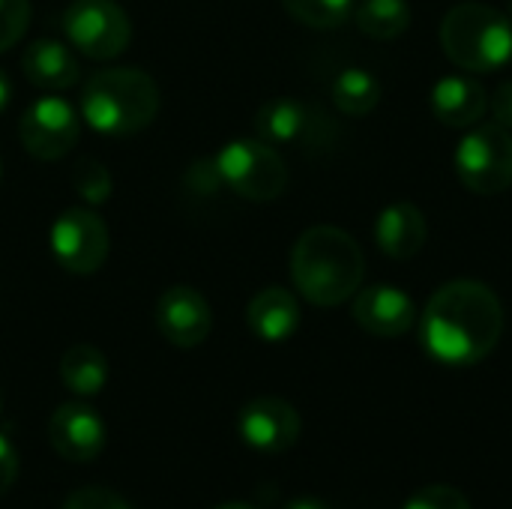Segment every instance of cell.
<instances>
[{"label": "cell", "instance_id": "1", "mask_svg": "<svg viewBox=\"0 0 512 509\" xmlns=\"http://www.w3.org/2000/svg\"><path fill=\"white\" fill-rule=\"evenodd\" d=\"M504 306L498 294L474 279L441 285L420 318V339L432 360L444 366H477L501 342Z\"/></svg>", "mask_w": 512, "mask_h": 509}, {"label": "cell", "instance_id": "2", "mask_svg": "<svg viewBox=\"0 0 512 509\" xmlns=\"http://www.w3.org/2000/svg\"><path fill=\"white\" fill-rule=\"evenodd\" d=\"M363 273V249L342 228L315 225L294 243L291 279L312 306H339L351 300L363 285Z\"/></svg>", "mask_w": 512, "mask_h": 509}, {"label": "cell", "instance_id": "3", "mask_svg": "<svg viewBox=\"0 0 512 509\" xmlns=\"http://www.w3.org/2000/svg\"><path fill=\"white\" fill-rule=\"evenodd\" d=\"M159 111L156 81L141 69H102L81 90V117L99 135H135Z\"/></svg>", "mask_w": 512, "mask_h": 509}, {"label": "cell", "instance_id": "4", "mask_svg": "<svg viewBox=\"0 0 512 509\" xmlns=\"http://www.w3.org/2000/svg\"><path fill=\"white\" fill-rule=\"evenodd\" d=\"M444 54L465 72H495L512 60V21L477 0L456 3L441 21Z\"/></svg>", "mask_w": 512, "mask_h": 509}, {"label": "cell", "instance_id": "5", "mask_svg": "<svg viewBox=\"0 0 512 509\" xmlns=\"http://www.w3.org/2000/svg\"><path fill=\"white\" fill-rule=\"evenodd\" d=\"M216 171L222 186L246 201H273L288 186V165L273 144L261 138L228 141L216 156Z\"/></svg>", "mask_w": 512, "mask_h": 509}, {"label": "cell", "instance_id": "6", "mask_svg": "<svg viewBox=\"0 0 512 509\" xmlns=\"http://www.w3.org/2000/svg\"><path fill=\"white\" fill-rule=\"evenodd\" d=\"M459 180L477 195H501L512 186V135L498 123H477L456 150Z\"/></svg>", "mask_w": 512, "mask_h": 509}, {"label": "cell", "instance_id": "7", "mask_svg": "<svg viewBox=\"0 0 512 509\" xmlns=\"http://www.w3.org/2000/svg\"><path fill=\"white\" fill-rule=\"evenodd\" d=\"M63 30L75 51L93 60H114L129 48L132 24L114 0H75L63 12Z\"/></svg>", "mask_w": 512, "mask_h": 509}, {"label": "cell", "instance_id": "8", "mask_svg": "<svg viewBox=\"0 0 512 509\" xmlns=\"http://www.w3.org/2000/svg\"><path fill=\"white\" fill-rule=\"evenodd\" d=\"M48 243L54 261L75 276L96 273L108 258V228L87 207L63 210L51 225Z\"/></svg>", "mask_w": 512, "mask_h": 509}, {"label": "cell", "instance_id": "9", "mask_svg": "<svg viewBox=\"0 0 512 509\" xmlns=\"http://www.w3.org/2000/svg\"><path fill=\"white\" fill-rule=\"evenodd\" d=\"M18 132L30 156L54 162V159H63L75 147L81 135V123H78V111L66 99L39 96L27 105Z\"/></svg>", "mask_w": 512, "mask_h": 509}, {"label": "cell", "instance_id": "10", "mask_svg": "<svg viewBox=\"0 0 512 509\" xmlns=\"http://www.w3.org/2000/svg\"><path fill=\"white\" fill-rule=\"evenodd\" d=\"M300 429L303 423L297 408L279 396H258L246 402L237 417V435L243 444L267 456L291 450L300 438Z\"/></svg>", "mask_w": 512, "mask_h": 509}, {"label": "cell", "instance_id": "11", "mask_svg": "<svg viewBox=\"0 0 512 509\" xmlns=\"http://www.w3.org/2000/svg\"><path fill=\"white\" fill-rule=\"evenodd\" d=\"M156 327L174 348H198L213 330V312L201 291L189 285L168 288L156 303Z\"/></svg>", "mask_w": 512, "mask_h": 509}, {"label": "cell", "instance_id": "12", "mask_svg": "<svg viewBox=\"0 0 512 509\" xmlns=\"http://www.w3.org/2000/svg\"><path fill=\"white\" fill-rule=\"evenodd\" d=\"M48 441L66 462H93L105 447V423L84 402L60 405L48 420Z\"/></svg>", "mask_w": 512, "mask_h": 509}, {"label": "cell", "instance_id": "13", "mask_svg": "<svg viewBox=\"0 0 512 509\" xmlns=\"http://www.w3.org/2000/svg\"><path fill=\"white\" fill-rule=\"evenodd\" d=\"M354 321L378 339L405 336L417 321L414 300L393 285H372L354 294Z\"/></svg>", "mask_w": 512, "mask_h": 509}, {"label": "cell", "instance_id": "14", "mask_svg": "<svg viewBox=\"0 0 512 509\" xmlns=\"http://www.w3.org/2000/svg\"><path fill=\"white\" fill-rule=\"evenodd\" d=\"M426 216L408 201H396L375 219V243L393 261H408L426 246Z\"/></svg>", "mask_w": 512, "mask_h": 509}, {"label": "cell", "instance_id": "15", "mask_svg": "<svg viewBox=\"0 0 512 509\" xmlns=\"http://www.w3.org/2000/svg\"><path fill=\"white\" fill-rule=\"evenodd\" d=\"M432 111L444 126L471 129L489 111V96L480 81L468 75H447L432 90Z\"/></svg>", "mask_w": 512, "mask_h": 509}, {"label": "cell", "instance_id": "16", "mask_svg": "<svg viewBox=\"0 0 512 509\" xmlns=\"http://www.w3.org/2000/svg\"><path fill=\"white\" fill-rule=\"evenodd\" d=\"M246 321L261 342H285L300 327V303L288 288L270 285L249 300Z\"/></svg>", "mask_w": 512, "mask_h": 509}, {"label": "cell", "instance_id": "17", "mask_svg": "<svg viewBox=\"0 0 512 509\" xmlns=\"http://www.w3.org/2000/svg\"><path fill=\"white\" fill-rule=\"evenodd\" d=\"M315 129V114L309 105H303L294 96H276L270 102H264L255 114V132L261 141L273 144V147H288V144H300L309 138V132Z\"/></svg>", "mask_w": 512, "mask_h": 509}, {"label": "cell", "instance_id": "18", "mask_svg": "<svg viewBox=\"0 0 512 509\" xmlns=\"http://www.w3.org/2000/svg\"><path fill=\"white\" fill-rule=\"evenodd\" d=\"M21 69L27 81L42 90H66L78 81V60L57 39L30 42L21 54Z\"/></svg>", "mask_w": 512, "mask_h": 509}, {"label": "cell", "instance_id": "19", "mask_svg": "<svg viewBox=\"0 0 512 509\" xmlns=\"http://www.w3.org/2000/svg\"><path fill=\"white\" fill-rule=\"evenodd\" d=\"M60 381L69 393L90 399L96 393H102L105 381H108V360L99 348L93 345H72L63 357H60Z\"/></svg>", "mask_w": 512, "mask_h": 509}, {"label": "cell", "instance_id": "20", "mask_svg": "<svg viewBox=\"0 0 512 509\" xmlns=\"http://www.w3.org/2000/svg\"><path fill=\"white\" fill-rule=\"evenodd\" d=\"M330 96H333L339 111H345L351 117H366L381 102V84L369 69L348 66L333 78Z\"/></svg>", "mask_w": 512, "mask_h": 509}, {"label": "cell", "instance_id": "21", "mask_svg": "<svg viewBox=\"0 0 512 509\" xmlns=\"http://www.w3.org/2000/svg\"><path fill=\"white\" fill-rule=\"evenodd\" d=\"M357 27L372 39H396L411 27L408 0H363L354 12Z\"/></svg>", "mask_w": 512, "mask_h": 509}, {"label": "cell", "instance_id": "22", "mask_svg": "<svg viewBox=\"0 0 512 509\" xmlns=\"http://www.w3.org/2000/svg\"><path fill=\"white\" fill-rule=\"evenodd\" d=\"M282 3L300 24L315 30H333L351 18L357 0H282Z\"/></svg>", "mask_w": 512, "mask_h": 509}, {"label": "cell", "instance_id": "23", "mask_svg": "<svg viewBox=\"0 0 512 509\" xmlns=\"http://www.w3.org/2000/svg\"><path fill=\"white\" fill-rule=\"evenodd\" d=\"M111 186H114L111 183V174H108V168L99 159L84 156V159L75 162V168H72V189L78 192L81 201H87V204H105L108 195H111Z\"/></svg>", "mask_w": 512, "mask_h": 509}, {"label": "cell", "instance_id": "24", "mask_svg": "<svg viewBox=\"0 0 512 509\" xmlns=\"http://www.w3.org/2000/svg\"><path fill=\"white\" fill-rule=\"evenodd\" d=\"M30 0H0V51H9L27 30Z\"/></svg>", "mask_w": 512, "mask_h": 509}, {"label": "cell", "instance_id": "25", "mask_svg": "<svg viewBox=\"0 0 512 509\" xmlns=\"http://www.w3.org/2000/svg\"><path fill=\"white\" fill-rule=\"evenodd\" d=\"M405 509H471V504L453 486H426L405 504Z\"/></svg>", "mask_w": 512, "mask_h": 509}, {"label": "cell", "instance_id": "26", "mask_svg": "<svg viewBox=\"0 0 512 509\" xmlns=\"http://www.w3.org/2000/svg\"><path fill=\"white\" fill-rule=\"evenodd\" d=\"M63 509H132L129 501L111 489H102V486H84L78 492H72L66 501H63Z\"/></svg>", "mask_w": 512, "mask_h": 509}, {"label": "cell", "instance_id": "27", "mask_svg": "<svg viewBox=\"0 0 512 509\" xmlns=\"http://www.w3.org/2000/svg\"><path fill=\"white\" fill-rule=\"evenodd\" d=\"M189 183H192V189H195V192H201V195H213V192L222 186V177H219V171H216V162H213V159H201V162H195V165L189 168Z\"/></svg>", "mask_w": 512, "mask_h": 509}, {"label": "cell", "instance_id": "28", "mask_svg": "<svg viewBox=\"0 0 512 509\" xmlns=\"http://www.w3.org/2000/svg\"><path fill=\"white\" fill-rule=\"evenodd\" d=\"M15 477H18V453L9 444V438L0 435V498L12 489Z\"/></svg>", "mask_w": 512, "mask_h": 509}, {"label": "cell", "instance_id": "29", "mask_svg": "<svg viewBox=\"0 0 512 509\" xmlns=\"http://www.w3.org/2000/svg\"><path fill=\"white\" fill-rule=\"evenodd\" d=\"M492 117L498 126L512 129V81L498 84L495 96H492Z\"/></svg>", "mask_w": 512, "mask_h": 509}, {"label": "cell", "instance_id": "30", "mask_svg": "<svg viewBox=\"0 0 512 509\" xmlns=\"http://www.w3.org/2000/svg\"><path fill=\"white\" fill-rule=\"evenodd\" d=\"M285 509H330L321 498H309V495H303V498H294V501H288V507Z\"/></svg>", "mask_w": 512, "mask_h": 509}, {"label": "cell", "instance_id": "31", "mask_svg": "<svg viewBox=\"0 0 512 509\" xmlns=\"http://www.w3.org/2000/svg\"><path fill=\"white\" fill-rule=\"evenodd\" d=\"M9 96H12V84H9V78H6V72L0 69V111L9 105Z\"/></svg>", "mask_w": 512, "mask_h": 509}, {"label": "cell", "instance_id": "32", "mask_svg": "<svg viewBox=\"0 0 512 509\" xmlns=\"http://www.w3.org/2000/svg\"><path fill=\"white\" fill-rule=\"evenodd\" d=\"M216 509H255L252 504H222V507Z\"/></svg>", "mask_w": 512, "mask_h": 509}, {"label": "cell", "instance_id": "33", "mask_svg": "<svg viewBox=\"0 0 512 509\" xmlns=\"http://www.w3.org/2000/svg\"><path fill=\"white\" fill-rule=\"evenodd\" d=\"M0 411H3V390H0Z\"/></svg>", "mask_w": 512, "mask_h": 509}, {"label": "cell", "instance_id": "34", "mask_svg": "<svg viewBox=\"0 0 512 509\" xmlns=\"http://www.w3.org/2000/svg\"><path fill=\"white\" fill-rule=\"evenodd\" d=\"M510 15H512V0H510Z\"/></svg>", "mask_w": 512, "mask_h": 509}, {"label": "cell", "instance_id": "35", "mask_svg": "<svg viewBox=\"0 0 512 509\" xmlns=\"http://www.w3.org/2000/svg\"><path fill=\"white\" fill-rule=\"evenodd\" d=\"M0 174H3V168H0Z\"/></svg>", "mask_w": 512, "mask_h": 509}]
</instances>
